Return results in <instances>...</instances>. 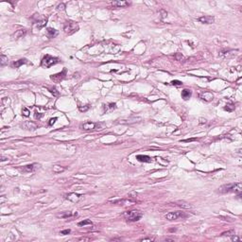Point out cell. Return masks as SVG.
Segmentation results:
<instances>
[{
    "label": "cell",
    "mask_w": 242,
    "mask_h": 242,
    "mask_svg": "<svg viewBox=\"0 0 242 242\" xmlns=\"http://www.w3.org/2000/svg\"><path fill=\"white\" fill-rule=\"evenodd\" d=\"M233 192L237 194V195L240 196L242 192V185L240 183H228V185H221L218 188V193L220 194H226V193Z\"/></svg>",
    "instance_id": "1"
},
{
    "label": "cell",
    "mask_w": 242,
    "mask_h": 242,
    "mask_svg": "<svg viewBox=\"0 0 242 242\" xmlns=\"http://www.w3.org/2000/svg\"><path fill=\"white\" fill-rule=\"evenodd\" d=\"M124 217H125V220L129 222H134V221H138L143 217V213L138 210H131L125 213Z\"/></svg>",
    "instance_id": "2"
},
{
    "label": "cell",
    "mask_w": 242,
    "mask_h": 242,
    "mask_svg": "<svg viewBox=\"0 0 242 242\" xmlns=\"http://www.w3.org/2000/svg\"><path fill=\"white\" fill-rule=\"evenodd\" d=\"M64 30L68 35H71L79 30V25L78 23L74 21H65L64 23Z\"/></svg>",
    "instance_id": "3"
},
{
    "label": "cell",
    "mask_w": 242,
    "mask_h": 242,
    "mask_svg": "<svg viewBox=\"0 0 242 242\" xmlns=\"http://www.w3.org/2000/svg\"><path fill=\"white\" fill-rule=\"evenodd\" d=\"M60 62V60L56 57H53V56H50V55H45L44 56V58L42 59V62H41V65L45 68H49V67L53 66L56 64Z\"/></svg>",
    "instance_id": "4"
},
{
    "label": "cell",
    "mask_w": 242,
    "mask_h": 242,
    "mask_svg": "<svg viewBox=\"0 0 242 242\" xmlns=\"http://www.w3.org/2000/svg\"><path fill=\"white\" fill-rule=\"evenodd\" d=\"M188 215L185 214V212H182V211H176V212H169L166 215V218L168 220H183L187 217Z\"/></svg>",
    "instance_id": "5"
},
{
    "label": "cell",
    "mask_w": 242,
    "mask_h": 242,
    "mask_svg": "<svg viewBox=\"0 0 242 242\" xmlns=\"http://www.w3.org/2000/svg\"><path fill=\"white\" fill-rule=\"evenodd\" d=\"M80 128L84 131H93V130H100L101 125L95 122H84L80 125Z\"/></svg>",
    "instance_id": "6"
},
{
    "label": "cell",
    "mask_w": 242,
    "mask_h": 242,
    "mask_svg": "<svg viewBox=\"0 0 242 242\" xmlns=\"http://www.w3.org/2000/svg\"><path fill=\"white\" fill-rule=\"evenodd\" d=\"M67 200L72 201V203H79V200L82 199V195L78 194V193H69L65 196Z\"/></svg>",
    "instance_id": "7"
},
{
    "label": "cell",
    "mask_w": 242,
    "mask_h": 242,
    "mask_svg": "<svg viewBox=\"0 0 242 242\" xmlns=\"http://www.w3.org/2000/svg\"><path fill=\"white\" fill-rule=\"evenodd\" d=\"M198 21L203 24H213L215 22V17L210 16V15H203L201 17L198 18Z\"/></svg>",
    "instance_id": "8"
},
{
    "label": "cell",
    "mask_w": 242,
    "mask_h": 242,
    "mask_svg": "<svg viewBox=\"0 0 242 242\" xmlns=\"http://www.w3.org/2000/svg\"><path fill=\"white\" fill-rule=\"evenodd\" d=\"M78 216V213H73L71 211H65V212H62L61 214H58L57 217H61V218H72V217H75Z\"/></svg>",
    "instance_id": "9"
},
{
    "label": "cell",
    "mask_w": 242,
    "mask_h": 242,
    "mask_svg": "<svg viewBox=\"0 0 242 242\" xmlns=\"http://www.w3.org/2000/svg\"><path fill=\"white\" fill-rule=\"evenodd\" d=\"M23 128L26 129V130H28V131H35L36 129L38 128L37 124L32 122V121H26L23 123Z\"/></svg>",
    "instance_id": "10"
},
{
    "label": "cell",
    "mask_w": 242,
    "mask_h": 242,
    "mask_svg": "<svg viewBox=\"0 0 242 242\" xmlns=\"http://www.w3.org/2000/svg\"><path fill=\"white\" fill-rule=\"evenodd\" d=\"M39 166V165H37V164H31V165H27V166H23L22 168H21V170L23 171V172H27V173H30V172H32V171H34L36 168Z\"/></svg>",
    "instance_id": "11"
},
{
    "label": "cell",
    "mask_w": 242,
    "mask_h": 242,
    "mask_svg": "<svg viewBox=\"0 0 242 242\" xmlns=\"http://www.w3.org/2000/svg\"><path fill=\"white\" fill-rule=\"evenodd\" d=\"M112 4H113V6L117 8H126L131 5V2H128V1H114Z\"/></svg>",
    "instance_id": "12"
},
{
    "label": "cell",
    "mask_w": 242,
    "mask_h": 242,
    "mask_svg": "<svg viewBox=\"0 0 242 242\" xmlns=\"http://www.w3.org/2000/svg\"><path fill=\"white\" fill-rule=\"evenodd\" d=\"M136 159L139 161V162H142V163H151L152 162L151 158L148 155H142V154H139V155L136 156Z\"/></svg>",
    "instance_id": "13"
},
{
    "label": "cell",
    "mask_w": 242,
    "mask_h": 242,
    "mask_svg": "<svg viewBox=\"0 0 242 242\" xmlns=\"http://www.w3.org/2000/svg\"><path fill=\"white\" fill-rule=\"evenodd\" d=\"M47 35L48 38H55L58 35V31L54 28H52V27H47Z\"/></svg>",
    "instance_id": "14"
},
{
    "label": "cell",
    "mask_w": 242,
    "mask_h": 242,
    "mask_svg": "<svg viewBox=\"0 0 242 242\" xmlns=\"http://www.w3.org/2000/svg\"><path fill=\"white\" fill-rule=\"evenodd\" d=\"M27 64V60L20 59V60H18V61L13 62V64H11V66H13V68H18V67H20L21 65H23V64Z\"/></svg>",
    "instance_id": "15"
},
{
    "label": "cell",
    "mask_w": 242,
    "mask_h": 242,
    "mask_svg": "<svg viewBox=\"0 0 242 242\" xmlns=\"http://www.w3.org/2000/svg\"><path fill=\"white\" fill-rule=\"evenodd\" d=\"M26 33H27V30H19L13 34V39L17 40V39H19V38H22L23 36H25Z\"/></svg>",
    "instance_id": "16"
},
{
    "label": "cell",
    "mask_w": 242,
    "mask_h": 242,
    "mask_svg": "<svg viewBox=\"0 0 242 242\" xmlns=\"http://www.w3.org/2000/svg\"><path fill=\"white\" fill-rule=\"evenodd\" d=\"M47 18H43L42 20H38V21H36V27H37L38 30H41L42 27H44L45 25H47Z\"/></svg>",
    "instance_id": "17"
},
{
    "label": "cell",
    "mask_w": 242,
    "mask_h": 242,
    "mask_svg": "<svg viewBox=\"0 0 242 242\" xmlns=\"http://www.w3.org/2000/svg\"><path fill=\"white\" fill-rule=\"evenodd\" d=\"M200 96L204 100H207V101H210L213 99V95L211 94L210 92H204L203 94H200Z\"/></svg>",
    "instance_id": "18"
},
{
    "label": "cell",
    "mask_w": 242,
    "mask_h": 242,
    "mask_svg": "<svg viewBox=\"0 0 242 242\" xmlns=\"http://www.w3.org/2000/svg\"><path fill=\"white\" fill-rule=\"evenodd\" d=\"M182 97H183L185 100H187L191 97V91L190 90L185 89L182 91Z\"/></svg>",
    "instance_id": "19"
},
{
    "label": "cell",
    "mask_w": 242,
    "mask_h": 242,
    "mask_svg": "<svg viewBox=\"0 0 242 242\" xmlns=\"http://www.w3.org/2000/svg\"><path fill=\"white\" fill-rule=\"evenodd\" d=\"M116 108V103H109L107 104V105H103V109H104V112H110L112 111V110H114V109Z\"/></svg>",
    "instance_id": "20"
},
{
    "label": "cell",
    "mask_w": 242,
    "mask_h": 242,
    "mask_svg": "<svg viewBox=\"0 0 242 242\" xmlns=\"http://www.w3.org/2000/svg\"><path fill=\"white\" fill-rule=\"evenodd\" d=\"M173 204L177 205V206H180V207H182V208H186V209L192 207V206H191L189 203H185V201H177V203H174Z\"/></svg>",
    "instance_id": "21"
},
{
    "label": "cell",
    "mask_w": 242,
    "mask_h": 242,
    "mask_svg": "<svg viewBox=\"0 0 242 242\" xmlns=\"http://www.w3.org/2000/svg\"><path fill=\"white\" fill-rule=\"evenodd\" d=\"M92 224H93V223H92V221L90 220H82V221H80V222L78 223V225H79V226H80V227L91 226Z\"/></svg>",
    "instance_id": "22"
},
{
    "label": "cell",
    "mask_w": 242,
    "mask_h": 242,
    "mask_svg": "<svg viewBox=\"0 0 242 242\" xmlns=\"http://www.w3.org/2000/svg\"><path fill=\"white\" fill-rule=\"evenodd\" d=\"M64 170H65V168H62V166H58V165L53 166V172L54 173H61L64 172Z\"/></svg>",
    "instance_id": "23"
},
{
    "label": "cell",
    "mask_w": 242,
    "mask_h": 242,
    "mask_svg": "<svg viewBox=\"0 0 242 242\" xmlns=\"http://www.w3.org/2000/svg\"><path fill=\"white\" fill-rule=\"evenodd\" d=\"M225 110V111H227V112H233V111H235V104H233V103H228V104H226L224 106V108H223Z\"/></svg>",
    "instance_id": "24"
},
{
    "label": "cell",
    "mask_w": 242,
    "mask_h": 242,
    "mask_svg": "<svg viewBox=\"0 0 242 242\" xmlns=\"http://www.w3.org/2000/svg\"><path fill=\"white\" fill-rule=\"evenodd\" d=\"M0 64L2 66L8 64V57H6L4 54H1V57H0Z\"/></svg>",
    "instance_id": "25"
},
{
    "label": "cell",
    "mask_w": 242,
    "mask_h": 242,
    "mask_svg": "<svg viewBox=\"0 0 242 242\" xmlns=\"http://www.w3.org/2000/svg\"><path fill=\"white\" fill-rule=\"evenodd\" d=\"M235 235V231L234 230H231V231H228V232H224L221 234L222 237H232V235Z\"/></svg>",
    "instance_id": "26"
},
{
    "label": "cell",
    "mask_w": 242,
    "mask_h": 242,
    "mask_svg": "<svg viewBox=\"0 0 242 242\" xmlns=\"http://www.w3.org/2000/svg\"><path fill=\"white\" fill-rule=\"evenodd\" d=\"M22 114L24 116H26V117H27V116H30V111L28 110L27 108H26V107H24V108L22 109Z\"/></svg>",
    "instance_id": "27"
},
{
    "label": "cell",
    "mask_w": 242,
    "mask_h": 242,
    "mask_svg": "<svg viewBox=\"0 0 242 242\" xmlns=\"http://www.w3.org/2000/svg\"><path fill=\"white\" fill-rule=\"evenodd\" d=\"M171 84L174 85V86H181V85H183V82L178 80V79H174V80L171 82Z\"/></svg>",
    "instance_id": "28"
},
{
    "label": "cell",
    "mask_w": 242,
    "mask_h": 242,
    "mask_svg": "<svg viewBox=\"0 0 242 242\" xmlns=\"http://www.w3.org/2000/svg\"><path fill=\"white\" fill-rule=\"evenodd\" d=\"M89 109H90V105H89V104H87V105H85V106H83V107H82V106L79 107V110L80 112H86V111H88Z\"/></svg>",
    "instance_id": "29"
},
{
    "label": "cell",
    "mask_w": 242,
    "mask_h": 242,
    "mask_svg": "<svg viewBox=\"0 0 242 242\" xmlns=\"http://www.w3.org/2000/svg\"><path fill=\"white\" fill-rule=\"evenodd\" d=\"M70 233H71V230H70V229H66V230H62V231H61V232H60V235H69Z\"/></svg>",
    "instance_id": "30"
},
{
    "label": "cell",
    "mask_w": 242,
    "mask_h": 242,
    "mask_svg": "<svg viewBox=\"0 0 242 242\" xmlns=\"http://www.w3.org/2000/svg\"><path fill=\"white\" fill-rule=\"evenodd\" d=\"M155 240V238L154 237H143V238H141L140 239V241H144V242H146V241H154Z\"/></svg>",
    "instance_id": "31"
},
{
    "label": "cell",
    "mask_w": 242,
    "mask_h": 242,
    "mask_svg": "<svg viewBox=\"0 0 242 242\" xmlns=\"http://www.w3.org/2000/svg\"><path fill=\"white\" fill-rule=\"evenodd\" d=\"M57 117H54V118H50L49 121H48V126H53L55 124V122L57 121Z\"/></svg>",
    "instance_id": "32"
},
{
    "label": "cell",
    "mask_w": 242,
    "mask_h": 242,
    "mask_svg": "<svg viewBox=\"0 0 242 242\" xmlns=\"http://www.w3.org/2000/svg\"><path fill=\"white\" fill-rule=\"evenodd\" d=\"M50 93H51V94L53 95V96H58L60 95L59 92L55 89V88H52V89H50Z\"/></svg>",
    "instance_id": "33"
},
{
    "label": "cell",
    "mask_w": 242,
    "mask_h": 242,
    "mask_svg": "<svg viewBox=\"0 0 242 242\" xmlns=\"http://www.w3.org/2000/svg\"><path fill=\"white\" fill-rule=\"evenodd\" d=\"M231 240H232V241H240L241 239H240L238 237H237L235 235H232V237H231Z\"/></svg>",
    "instance_id": "34"
},
{
    "label": "cell",
    "mask_w": 242,
    "mask_h": 242,
    "mask_svg": "<svg viewBox=\"0 0 242 242\" xmlns=\"http://www.w3.org/2000/svg\"><path fill=\"white\" fill-rule=\"evenodd\" d=\"M91 240V238H89V237H80V238H79V241H90Z\"/></svg>",
    "instance_id": "35"
},
{
    "label": "cell",
    "mask_w": 242,
    "mask_h": 242,
    "mask_svg": "<svg viewBox=\"0 0 242 242\" xmlns=\"http://www.w3.org/2000/svg\"><path fill=\"white\" fill-rule=\"evenodd\" d=\"M42 116H43V114H40V113H38L37 111L35 112V118H38V119H39V118H41Z\"/></svg>",
    "instance_id": "36"
},
{
    "label": "cell",
    "mask_w": 242,
    "mask_h": 242,
    "mask_svg": "<svg viewBox=\"0 0 242 242\" xmlns=\"http://www.w3.org/2000/svg\"><path fill=\"white\" fill-rule=\"evenodd\" d=\"M161 13H162V18H165L168 15V13H166V10H161Z\"/></svg>",
    "instance_id": "37"
},
{
    "label": "cell",
    "mask_w": 242,
    "mask_h": 242,
    "mask_svg": "<svg viewBox=\"0 0 242 242\" xmlns=\"http://www.w3.org/2000/svg\"><path fill=\"white\" fill-rule=\"evenodd\" d=\"M197 140L196 138H191V139H185V140H183V142H192V141Z\"/></svg>",
    "instance_id": "38"
},
{
    "label": "cell",
    "mask_w": 242,
    "mask_h": 242,
    "mask_svg": "<svg viewBox=\"0 0 242 242\" xmlns=\"http://www.w3.org/2000/svg\"><path fill=\"white\" fill-rule=\"evenodd\" d=\"M200 124H203V123H206V120H205V119H204V120H203V119H201V118H200Z\"/></svg>",
    "instance_id": "39"
},
{
    "label": "cell",
    "mask_w": 242,
    "mask_h": 242,
    "mask_svg": "<svg viewBox=\"0 0 242 242\" xmlns=\"http://www.w3.org/2000/svg\"><path fill=\"white\" fill-rule=\"evenodd\" d=\"M164 240H165V241H173L172 238H165Z\"/></svg>",
    "instance_id": "40"
}]
</instances>
